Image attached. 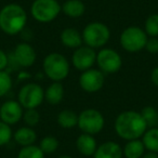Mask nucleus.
<instances>
[{"instance_id":"obj_7","label":"nucleus","mask_w":158,"mask_h":158,"mask_svg":"<svg viewBox=\"0 0 158 158\" xmlns=\"http://www.w3.org/2000/svg\"><path fill=\"white\" fill-rule=\"evenodd\" d=\"M77 126L82 131V133L95 135L104 129L105 118L100 110L94 108H87L78 115Z\"/></svg>"},{"instance_id":"obj_8","label":"nucleus","mask_w":158,"mask_h":158,"mask_svg":"<svg viewBox=\"0 0 158 158\" xmlns=\"http://www.w3.org/2000/svg\"><path fill=\"white\" fill-rule=\"evenodd\" d=\"M18 101L25 110L37 108L44 101V90L36 82L26 84L19 91Z\"/></svg>"},{"instance_id":"obj_17","label":"nucleus","mask_w":158,"mask_h":158,"mask_svg":"<svg viewBox=\"0 0 158 158\" xmlns=\"http://www.w3.org/2000/svg\"><path fill=\"white\" fill-rule=\"evenodd\" d=\"M13 139L16 144L24 147L35 144L36 140H37V134L33 128L25 126V127H21L20 129H18L14 132Z\"/></svg>"},{"instance_id":"obj_31","label":"nucleus","mask_w":158,"mask_h":158,"mask_svg":"<svg viewBox=\"0 0 158 158\" xmlns=\"http://www.w3.org/2000/svg\"><path fill=\"white\" fill-rule=\"evenodd\" d=\"M9 64V54L0 49V70H7Z\"/></svg>"},{"instance_id":"obj_15","label":"nucleus","mask_w":158,"mask_h":158,"mask_svg":"<svg viewBox=\"0 0 158 158\" xmlns=\"http://www.w3.org/2000/svg\"><path fill=\"white\" fill-rule=\"evenodd\" d=\"M60 39L64 47L68 49H77L84 44L82 35L79 31L73 27H66L62 31Z\"/></svg>"},{"instance_id":"obj_26","label":"nucleus","mask_w":158,"mask_h":158,"mask_svg":"<svg viewBox=\"0 0 158 158\" xmlns=\"http://www.w3.org/2000/svg\"><path fill=\"white\" fill-rule=\"evenodd\" d=\"M144 31L148 37H158V14H152L145 20Z\"/></svg>"},{"instance_id":"obj_3","label":"nucleus","mask_w":158,"mask_h":158,"mask_svg":"<svg viewBox=\"0 0 158 158\" xmlns=\"http://www.w3.org/2000/svg\"><path fill=\"white\" fill-rule=\"evenodd\" d=\"M42 69L52 82H62L69 75L70 65L63 54L59 52L49 53L42 62Z\"/></svg>"},{"instance_id":"obj_11","label":"nucleus","mask_w":158,"mask_h":158,"mask_svg":"<svg viewBox=\"0 0 158 158\" xmlns=\"http://www.w3.org/2000/svg\"><path fill=\"white\" fill-rule=\"evenodd\" d=\"M97 63V52L94 49L88 46H81L75 49L72 56V64L77 70L85 72Z\"/></svg>"},{"instance_id":"obj_19","label":"nucleus","mask_w":158,"mask_h":158,"mask_svg":"<svg viewBox=\"0 0 158 158\" xmlns=\"http://www.w3.org/2000/svg\"><path fill=\"white\" fill-rule=\"evenodd\" d=\"M64 99V87L61 82H52L44 91V100L50 105H59Z\"/></svg>"},{"instance_id":"obj_12","label":"nucleus","mask_w":158,"mask_h":158,"mask_svg":"<svg viewBox=\"0 0 158 158\" xmlns=\"http://www.w3.org/2000/svg\"><path fill=\"white\" fill-rule=\"evenodd\" d=\"M24 108L19 101L9 100L1 104L0 107V120L9 126L16 125L23 118Z\"/></svg>"},{"instance_id":"obj_30","label":"nucleus","mask_w":158,"mask_h":158,"mask_svg":"<svg viewBox=\"0 0 158 158\" xmlns=\"http://www.w3.org/2000/svg\"><path fill=\"white\" fill-rule=\"evenodd\" d=\"M144 49L148 53H151V54H157L158 53V38L148 37Z\"/></svg>"},{"instance_id":"obj_27","label":"nucleus","mask_w":158,"mask_h":158,"mask_svg":"<svg viewBox=\"0 0 158 158\" xmlns=\"http://www.w3.org/2000/svg\"><path fill=\"white\" fill-rule=\"evenodd\" d=\"M22 119L27 127L34 128L40 123V114L38 113L37 108H29V110H25Z\"/></svg>"},{"instance_id":"obj_18","label":"nucleus","mask_w":158,"mask_h":158,"mask_svg":"<svg viewBox=\"0 0 158 158\" xmlns=\"http://www.w3.org/2000/svg\"><path fill=\"white\" fill-rule=\"evenodd\" d=\"M86 11V6L81 0H66L62 5V12L66 16L78 19L82 16Z\"/></svg>"},{"instance_id":"obj_2","label":"nucleus","mask_w":158,"mask_h":158,"mask_svg":"<svg viewBox=\"0 0 158 158\" xmlns=\"http://www.w3.org/2000/svg\"><path fill=\"white\" fill-rule=\"evenodd\" d=\"M27 24V13L18 3L6 5L0 10V31L9 36L22 33Z\"/></svg>"},{"instance_id":"obj_22","label":"nucleus","mask_w":158,"mask_h":158,"mask_svg":"<svg viewBox=\"0 0 158 158\" xmlns=\"http://www.w3.org/2000/svg\"><path fill=\"white\" fill-rule=\"evenodd\" d=\"M142 142L145 149L158 154V128H149L142 136Z\"/></svg>"},{"instance_id":"obj_5","label":"nucleus","mask_w":158,"mask_h":158,"mask_svg":"<svg viewBox=\"0 0 158 158\" xmlns=\"http://www.w3.org/2000/svg\"><path fill=\"white\" fill-rule=\"evenodd\" d=\"M62 12V6L57 0H34L31 14L39 23H51Z\"/></svg>"},{"instance_id":"obj_10","label":"nucleus","mask_w":158,"mask_h":158,"mask_svg":"<svg viewBox=\"0 0 158 158\" xmlns=\"http://www.w3.org/2000/svg\"><path fill=\"white\" fill-rule=\"evenodd\" d=\"M105 84V74L100 69L90 68L81 73L79 77V86L85 92L95 93L100 91Z\"/></svg>"},{"instance_id":"obj_20","label":"nucleus","mask_w":158,"mask_h":158,"mask_svg":"<svg viewBox=\"0 0 158 158\" xmlns=\"http://www.w3.org/2000/svg\"><path fill=\"white\" fill-rule=\"evenodd\" d=\"M123 153L126 158H142L145 154V146L140 139L127 141V144L123 148Z\"/></svg>"},{"instance_id":"obj_28","label":"nucleus","mask_w":158,"mask_h":158,"mask_svg":"<svg viewBox=\"0 0 158 158\" xmlns=\"http://www.w3.org/2000/svg\"><path fill=\"white\" fill-rule=\"evenodd\" d=\"M12 78L7 70H0V98L5 97L12 88Z\"/></svg>"},{"instance_id":"obj_21","label":"nucleus","mask_w":158,"mask_h":158,"mask_svg":"<svg viewBox=\"0 0 158 158\" xmlns=\"http://www.w3.org/2000/svg\"><path fill=\"white\" fill-rule=\"evenodd\" d=\"M57 125L64 129H72L78 125V114L72 110H64L56 117Z\"/></svg>"},{"instance_id":"obj_29","label":"nucleus","mask_w":158,"mask_h":158,"mask_svg":"<svg viewBox=\"0 0 158 158\" xmlns=\"http://www.w3.org/2000/svg\"><path fill=\"white\" fill-rule=\"evenodd\" d=\"M12 136H13V132H12L11 126L0 120V146L7 145L11 141Z\"/></svg>"},{"instance_id":"obj_23","label":"nucleus","mask_w":158,"mask_h":158,"mask_svg":"<svg viewBox=\"0 0 158 158\" xmlns=\"http://www.w3.org/2000/svg\"><path fill=\"white\" fill-rule=\"evenodd\" d=\"M60 146L59 140L53 135H47L40 140L39 147L44 154H52L57 151Z\"/></svg>"},{"instance_id":"obj_35","label":"nucleus","mask_w":158,"mask_h":158,"mask_svg":"<svg viewBox=\"0 0 158 158\" xmlns=\"http://www.w3.org/2000/svg\"><path fill=\"white\" fill-rule=\"evenodd\" d=\"M0 107H1V103H0Z\"/></svg>"},{"instance_id":"obj_24","label":"nucleus","mask_w":158,"mask_h":158,"mask_svg":"<svg viewBox=\"0 0 158 158\" xmlns=\"http://www.w3.org/2000/svg\"><path fill=\"white\" fill-rule=\"evenodd\" d=\"M141 115H142L143 119L146 123L147 127L154 128L157 127L158 125V110L153 106H145L143 110H141Z\"/></svg>"},{"instance_id":"obj_4","label":"nucleus","mask_w":158,"mask_h":158,"mask_svg":"<svg viewBox=\"0 0 158 158\" xmlns=\"http://www.w3.org/2000/svg\"><path fill=\"white\" fill-rule=\"evenodd\" d=\"M81 35L84 44L95 50L103 48L107 44L110 38V31L104 23L91 22L86 25Z\"/></svg>"},{"instance_id":"obj_32","label":"nucleus","mask_w":158,"mask_h":158,"mask_svg":"<svg viewBox=\"0 0 158 158\" xmlns=\"http://www.w3.org/2000/svg\"><path fill=\"white\" fill-rule=\"evenodd\" d=\"M151 80H152V82H153L154 86L158 88V66L152 70V73H151Z\"/></svg>"},{"instance_id":"obj_1","label":"nucleus","mask_w":158,"mask_h":158,"mask_svg":"<svg viewBox=\"0 0 158 158\" xmlns=\"http://www.w3.org/2000/svg\"><path fill=\"white\" fill-rule=\"evenodd\" d=\"M114 128L117 135L126 141L142 138L148 129L141 113L135 110H125L120 113L116 117Z\"/></svg>"},{"instance_id":"obj_34","label":"nucleus","mask_w":158,"mask_h":158,"mask_svg":"<svg viewBox=\"0 0 158 158\" xmlns=\"http://www.w3.org/2000/svg\"><path fill=\"white\" fill-rule=\"evenodd\" d=\"M57 158H73V157H70V156H68V155H62V156H59Z\"/></svg>"},{"instance_id":"obj_6","label":"nucleus","mask_w":158,"mask_h":158,"mask_svg":"<svg viewBox=\"0 0 158 158\" xmlns=\"http://www.w3.org/2000/svg\"><path fill=\"white\" fill-rule=\"evenodd\" d=\"M148 39V36L144 29L139 26H129L123 31L120 34L119 42L121 48L130 53H135L143 50Z\"/></svg>"},{"instance_id":"obj_9","label":"nucleus","mask_w":158,"mask_h":158,"mask_svg":"<svg viewBox=\"0 0 158 158\" xmlns=\"http://www.w3.org/2000/svg\"><path fill=\"white\" fill-rule=\"evenodd\" d=\"M97 64L104 74H115L123 66V59L117 51L110 48H102L97 53Z\"/></svg>"},{"instance_id":"obj_14","label":"nucleus","mask_w":158,"mask_h":158,"mask_svg":"<svg viewBox=\"0 0 158 158\" xmlns=\"http://www.w3.org/2000/svg\"><path fill=\"white\" fill-rule=\"evenodd\" d=\"M123 147L114 141H107L99 145L93 158H123Z\"/></svg>"},{"instance_id":"obj_25","label":"nucleus","mask_w":158,"mask_h":158,"mask_svg":"<svg viewBox=\"0 0 158 158\" xmlns=\"http://www.w3.org/2000/svg\"><path fill=\"white\" fill-rule=\"evenodd\" d=\"M18 158H44V153L41 151L39 145H28L20 149Z\"/></svg>"},{"instance_id":"obj_33","label":"nucleus","mask_w":158,"mask_h":158,"mask_svg":"<svg viewBox=\"0 0 158 158\" xmlns=\"http://www.w3.org/2000/svg\"><path fill=\"white\" fill-rule=\"evenodd\" d=\"M142 158H158V154L153 153V152H148V153H145L142 156Z\"/></svg>"},{"instance_id":"obj_16","label":"nucleus","mask_w":158,"mask_h":158,"mask_svg":"<svg viewBox=\"0 0 158 158\" xmlns=\"http://www.w3.org/2000/svg\"><path fill=\"white\" fill-rule=\"evenodd\" d=\"M76 148L84 156H93L98 148V143L94 136L91 134L81 133L76 140Z\"/></svg>"},{"instance_id":"obj_13","label":"nucleus","mask_w":158,"mask_h":158,"mask_svg":"<svg viewBox=\"0 0 158 158\" xmlns=\"http://www.w3.org/2000/svg\"><path fill=\"white\" fill-rule=\"evenodd\" d=\"M11 53L18 66L22 68H28L33 66L37 59L36 50L28 42H21L16 44V47Z\"/></svg>"}]
</instances>
